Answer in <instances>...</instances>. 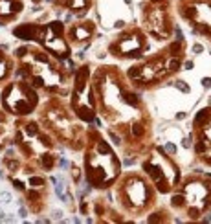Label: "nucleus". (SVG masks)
<instances>
[{
  "instance_id": "27",
  "label": "nucleus",
  "mask_w": 211,
  "mask_h": 224,
  "mask_svg": "<svg viewBox=\"0 0 211 224\" xmlns=\"http://www.w3.org/2000/svg\"><path fill=\"white\" fill-rule=\"evenodd\" d=\"M202 87L204 88H211V77H204L202 79Z\"/></svg>"
},
{
  "instance_id": "8",
  "label": "nucleus",
  "mask_w": 211,
  "mask_h": 224,
  "mask_svg": "<svg viewBox=\"0 0 211 224\" xmlns=\"http://www.w3.org/2000/svg\"><path fill=\"white\" fill-rule=\"evenodd\" d=\"M0 105L11 118H29L37 112L40 105L39 90L33 88L24 79H13L6 83V87L0 92Z\"/></svg>"
},
{
  "instance_id": "16",
  "label": "nucleus",
  "mask_w": 211,
  "mask_h": 224,
  "mask_svg": "<svg viewBox=\"0 0 211 224\" xmlns=\"http://www.w3.org/2000/svg\"><path fill=\"white\" fill-rule=\"evenodd\" d=\"M15 142V123L9 120V114L2 109L0 110V149L13 145Z\"/></svg>"
},
{
  "instance_id": "28",
  "label": "nucleus",
  "mask_w": 211,
  "mask_h": 224,
  "mask_svg": "<svg viewBox=\"0 0 211 224\" xmlns=\"http://www.w3.org/2000/svg\"><path fill=\"white\" fill-rule=\"evenodd\" d=\"M152 4H169V0H149Z\"/></svg>"
},
{
  "instance_id": "6",
  "label": "nucleus",
  "mask_w": 211,
  "mask_h": 224,
  "mask_svg": "<svg viewBox=\"0 0 211 224\" xmlns=\"http://www.w3.org/2000/svg\"><path fill=\"white\" fill-rule=\"evenodd\" d=\"M116 198L125 213L140 215L154 202V191L138 173H127L116 182Z\"/></svg>"
},
{
  "instance_id": "18",
  "label": "nucleus",
  "mask_w": 211,
  "mask_h": 224,
  "mask_svg": "<svg viewBox=\"0 0 211 224\" xmlns=\"http://www.w3.org/2000/svg\"><path fill=\"white\" fill-rule=\"evenodd\" d=\"M15 59L9 57L4 50H0V83L7 81L15 73Z\"/></svg>"
},
{
  "instance_id": "30",
  "label": "nucleus",
  "mask_w": 211,
  "mask_h": 224,
  "mask_svg": "<svg viewBox=\"0 0 211 224\" xmlns=\"http://www.w3.org/2000/svg\"><path fill=\"white\" fill-rule=\"evenodd\" d=\"M4 219H6V213H4L2 208H0V220H4Z\"/></svg>"
},
{
  "instance_id": "4",
  "label": "nucleus",
  "mask_w": 211,
  "mask_h": 224,
  "mask_svg": "<svg viewBox=\"0 0 211 224\" xmlns=\"http://www.w3.org/2000/svg\"><path fill=\"white\" fill-rule=\"evenodd\" d=\"M39 121L55 138L61 145L73 151H83L86 145V131L83 121L77 118L70 105L62 101L61 95H48L44 103L39 105Z\"/></svg>"
},
{
  "instance_id": "1",
  "label": "nucleus",
  "mask_w": 211,
  "mask_h": 224,
  "mask_svg": "<svg viewBox=\"0 0 211 224\" xmlns=\"http://www.w3.org/2000/svg\"><path fill=\"white\" fill-rule=\"evenodd\" d=\"M15 59L18 65L15 68V77L28 81L39 92L48 95H70L75 62L70 59H57L44 48L22 44L15 50Z\"/></svg>"
},
{
  "instance_id": "23",
  "label": "nucleus",
  "mask_w": 211,
  "mask_h": 224,
  "mask_svg": "<svg viewBox=\"0 0 211 224\" xmlns=\"http://www.w3.org/2000/svg\"><path fill=\"white\" fill-rule=\"evenodd\" d=\"M163 149H165V153H167V154H176V145L171 143V142H167Z\"/></svg>"
},
{
  "instance_id": "14",
  "label": "nucleus",
  "mask_w": 211,
  "mask_h": 224,
  "mask_svg": "<svg viewBox=\"0 0 211 224\" xmlns=\"http://www.w3.org/2000/svg\"><path fill=\"white\" fill-rule=\"evenodd\" d=\"M59 11H70L75 18H84L94 6V0H48Z\"/></svg>"
},
{
  "instance_id": "20",
  "label": "nucleus",
  "mask_w": 211,
  "mask_h": 224,
  "mask_svg": "<svg viewBox=\"0 0 211 224\" xmlns=\"http://www.w3.org/2000/svg\"><path fill=\"white\" fill-rule=\"evenodd\" d=\"M70 176H72L73 186H79L81 180H83V176H84V173H83V169H81L77 164H70Z\"/></svg>"
},
{
  "instance_id": "24",
  "label": "nucleus",
  "mask_w": 211,
  "mask_h": 224,
  "mask_svg": "<svg viewBox=\"0 0 211 224\" xmlns=\"http://www.w3.org/2000/svg\"><path fill=\"white\" fill-rule=\"evenodd\" d=\"M191 51L195 53V55H200V53H202V51H204V46H202V44H198V42H196V44H193V48H191Z\"/></svg>"
},
{
  "instance_id": "26",
  "label": "nucleus",
  "mask_w": 211,
  "mask_h": 224,
  "mask_svg": "<svg viewBox=\"0 0 211 224\" xmlns=\"http://www.w3.org/2000/svg\"><path fill=\"white\" fill-rule=\"evenodd\" d=\"M182 66H184L185 70H193V68H195V62H193V61H185Z\"/></svg>"
},
{
  "instance_id": "17",
  "label": "nucleus",
  "mask_w": 211,
  "mask_h": 224,
  "mask_svg": "<svg viewBox=\"0 0 211 224\" xmlns=\"http://www.w3.org/2000/svg\"><path fill=\"white\" fill-rule=\"evenodd\" d=\"M42 22H22L13 28V35L24 42H37L40 35Z\"/></svg>"
},
{
  "instance_id": "13",
  "label": "nucleus",
  "mask_w": 211,
  "mask_h": 224,
  "mask_svg": "<svg viewBox=\"0 0 211 224\" xmlns=\"http://www.w3.org/2000/svg\"><path fill=\"white\" fill-rule=\"evenodd\" d=\"M121 4L132 6V0H97V17L99 22L105 28H114V29H123L129 22L121 20L116 15V9L119 11Z\"/></svg>"
},
{
  "instance_id": "11",
  "label": "nucleus",
  "mask_w": 211,
  "mask_h": 224,
  "mask_svg": "<svg viewBox=\"0 0 211 224\" xmlns=\"http://www.w3.org/2000/svg\"><path fill=\"white\" fill-rule=\"evenodd\" d=\"M143 24L152 39L165 40L171 33V22L167 15V4H152L147 0L143 4Z\"/></svg>"
},
{
  "instance_id": "19",
  "label": "nucleus",
  "mask_w": 211,
  "mask_h": 224,
  "mask_svg": "<svg viewBox=\"0 0 211 224\" xmlns=\"http://www.w3.org/2000/svg\"><path fill=\"white\" fill-rule=\"evenodd\" d=\"M165 65H167L169 73H174L178 70H182V57L180 55H169L167 61H165Z\"/></svg>"
},
{
  "instance_id": "12",
  "label": "nucleus",
  "mask_w": 211,
  "mask_h": 224,
  "mask_svg": "<svg viewBox=\"0 0 211 224\" xmlns=\"http://www.w3.org/2000/svg\"><path fill=\"white\" fill-rule=\"evenodd\" d=\"M97 33V26L90 18H79L75 22L68 24L66 28V39L72 48H86L94 40Z\"/></svg>"
},
{
  "instance_id": "3",
  "label": "nucleus",
  "mask_w": 211,
  "mask_h": 224,
  "mask_svg": "<svg viewBox=\"0 0 211 224\" xmlns=\"http://www.w3.org/2000/svg\"><path fill=\"white\" fill-rule=\"evenodd\" d=\"M83 173L84 182L92 189L108 191L121 176V160L116 154L110 142L99 129L88 127L86 145L83 149Z\"/></svg>"
},
{
  "instance_id": "31",
  "label": "nucleus",
  "mask_w": 211,
  "mask_h": 224,
  "mask_svg": "<svg viewBox=\"0 0 211 224\" xmlns=\"http://www.w3.org/2000/svg\"><path fill=\"white\" fill-rule=\"evenodd\" d=\"M0 178H4V173H2V169H0Z\"/></svg>"
},
{
  "instance_id": "22",
  "label": "nucleus",
  "mask_w": 211,
  "mask_h": 224,
  "mask_svg": "<svg viewBox=\"0 0 211 224\" xmlns=\"http://www.w3.org/2000/svg\"><path fill=\"white\" fill-rule=\"evenodd\" d=\"M174 87H176L178 90H182V92H185V94H187V92H191V88H189V87H187V84H185L184 81H176V83H174Z\"/></svg>"
},
{
  "instance_id": "7",
  "label": "nucleus",
  "mask_w": 211,
  "mask_h": 224,
  "mask_svg": "<svg viewBox=\"0 0 211 224\" xmlns=\"http://www.w3.org/2000/svg\"><path fill=\"white\" fill-rule=\"evenodd\" d=\"M70 109L86 125L94 123L97 118V98L92 84V70L88 62L75 68L70 90Z\"/></svg>"
},
{
  "instance_id": "25",
  "label": "nucleus",
  "mask_w": 211,
  "mask_h": 224,
  "mask_svg": "<svg viewBox=\"0 0 211 224\" xmlns=\"http://www.w3.org/2000/svg\"><path fill=\"white\" fill-rule=\"evenodd\" d=\"M51 220H61L62 219V211H59V209H53V213H51Z\"/></svg>"
},
{
  "instance_id": "10",
  "label": "nucleus",
  "mask_w": 211,
  "mask_h": 224,
  "mask_svg": "<svg viewBox=\"0 0 211 224\" xmlns=\"http://www.w3.org/2000/svg\"><path fill=\"white\" fill-rule=\"evenodd\" d=\"M107 50L116 59H143L145 51L149 50V44L141 29L127 28L114 40H110Z\"/></svg>"
},
{
  "instance_id": "15",
  "label": "nucleus",
  "mask_w": 211,
  "mask_h": 224,
  "mask_svg": "<svg viewBox=\"0 0 211 224\" xmlns=\"http://www.w3.org/2000/svg\"><path fill=\"white\" fill-rule=\"evenodd\" d=\"M24 11L22 0H0V24H9Z\"/></svg>"
},
{
  "instance_id": "5",
  "label": "nucleus",
  "mask_w": 211,
  "mask_h": 224,
  "mask_svg": "<svg viewBox=\"0 0 211 224\" xmlns=\"http://www.w3.org/2000/svg\"><path fill=\"white\" fill-rule=\"evenodd\" d=\"M13 145L18 149L24 160L31 162L42 153L59 151V142L51 136L39 120L18 118L15 120V142Z\"/></svg>"
},
{
  "instance_id": "21",
  "label": "nucleus",
  "mask_w": 211,
  "mask_h": 224,
  "mask_svg": "<svg viewBox=\"0 0 211 224\" xmlns=\"http://www.w3.org/2000/svg\"><path fill=\"white\" fill-rule=\"evenodd\" d=\"M13 200V195L9 191H0V204H9Z\"/></svg>"
},
{
  "instance_id": "2",
  "label": "nucleus",
  "mask_w": 211,
  "mask_h": 224,
  "mask_svg": "<svg viewBox=\"0 0 211 224\" xmlns=\"http://www.w3.org/2000/svg\"><path fill=\"white\" fill-rule=\"evenodd\" d=\"M92 84L97 98V112L110 127L123 123L127 110L141 109V95L134 84L116 66H99L92 73Z\"/></svg>"
},
{
  "instance_id": "9",
  "label": "nucleus",
  "mask_w": 211,
  "mask_h": 224,
  "mask_svg": "<svg viewBox=\"0 0 211 224\" xmlns=\"http://www.w3.org/2000/svg\"><path fill=\"white\" fill-rule=\"evenodd\" d=\"M37 44L57 59L64 61V59L72 57V46L66 39V22L61 18H55V20H50V22L42 24Z\"/></svg>"
},
{
  "instance_id": "29",
  "label": "nucleus",
  "mask_w": 211,
  "mask_h": 224,
  "mask_svg": "<svg viewBox=\"0 0 211 224\" xmlns=\"http://www.w3.org/2000/svg\"><path fill=\"white\" fill-rule=\"evenodd\" d=\"M185 116H187L185 112H178V114H176V120H184V118H185Z\"/></svg>"
}]
</instances>
